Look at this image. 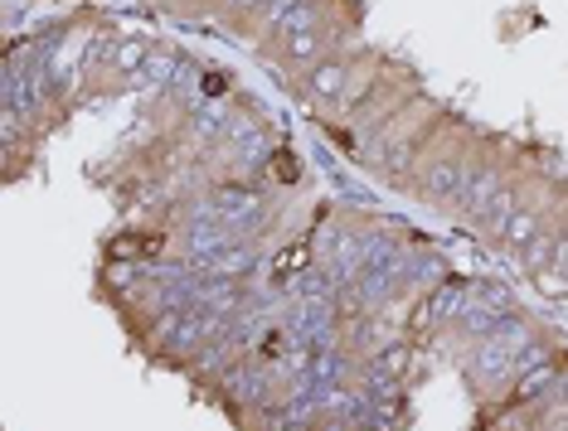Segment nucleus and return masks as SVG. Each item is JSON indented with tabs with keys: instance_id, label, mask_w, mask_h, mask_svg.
Instances as JSON below:
<instances>
[{
	"instance_id": "7",
	"label": "nucleus",
	"mask_w": 568,
	"mask_h": 431,
	"mask_svg": "<svg viewBox=\"0 0 568 431\" xmlns=\"http://www.w3.org/2000/svg\"><path fill=\"white\" fill-rule=\"evenodd\" d=\"M180 63H185V54H180L175 44H165V39H156V44H151V54H146V63H141V73L132 78V93H151V98H161L165 88L175 83Z\"/></svg>"
},
{
	"instance_id": "6",
	"label": "nucleus",
	"mask_w": 568,
	"mask_h": 431,
	"mask_svg": "<svg viewBox=\"0 0 568 431\" xmlns=\"http://www.w3.org/2000/svg\"><path fill=\"white\" fill-rule=\"evenodd\" d=\"M365 39H355V44H345V49H331L326 59H316L306 73H296V78H287V93L302 102V107H312V116L316 112H331L335 102L345 98V88H351V78H355V69H359V59H365Z\"/></svg>"
},
{
	"instance_id": "4",
	"label": "nucleus",
	"mask_w": 568,
	"mask_h": 431,
	"mask_svg": "<svg viewBox=\"0 0 568 431\" xmlns=\"http://www.w3.org/2000/svg\"><path fill=\"white\" fill-rule=\"evenodd\" d=\"M452 107L447 102H437V98H428V93H418L408 102L404 112L394 116L389 126H379L374 132V141L365 151L355 155V165L365 170V175H374V179H384V185H404V175L413 170V161L423 155V146L433 141V132L443 126V116H447Z\"/></svg>"
},
{
	"instance_id": "2",
	"label": "nucleus",
	"mask_w": 568,
	"mask_h": 431,
	"mask_svg": "<svg viewBox=\"0 0 568 431\" xmlns=\"http://www.w3.org/2000/svg\"><path fill=\"white\" fill-rule=\"evenodd\" d=\"M418 93H423V78L413 73L408 63L389 59V69L374 78V88L355 102V107H345V112H321L316 126L326 132V141L345 155V161H355V155L374 141V132H379V126H389L394 116L404 112Z\"/></svg>"
},
{
	"instance_id": "1",
	"label": "nucleus",
	"mask_w": 568,
	"mask_h": 431,
	"mask_svg": "<svg viewBox=\"0 0 568 431\" xmlns=\"http://www.w3.org/2000/svg\"><path fill=\"white\" fill-rule=\"evenodd\" d=\"M486 141L490 132H481L476 122H467V116H457V112H447L443 116V126L433 132V141L423 146V155L413 161V170L404 175V189L408 199H418V204H428V208H452V199L462 194V185L471 179V170L476 161H481V151H486Z\"/></svg>"
},
{
	"instance_id": "5",
	"label": "nucleus",
	"mask_w": 568,
	"mask_h": 431,
	"mask_svg": "<svg viewBox=\"0 0 568 431\" xmlns=\"http://www.w3.org/2000/svg\"><path fill=\"white\" fill-rule=\"evenodd\" d=\"M515 161H520V146H510V141H500V136H490L486 151H481V161H476V170H471V179L462 185V194H457V199H452V208H447L452 224H462V228L476 233V224L486 218L490 199H496L500 185L510 179Z\"/></svg>"
},
{
	"instance_id": "3",
	"label": "nucleus",
	"mask_w": 568,
	"mask_h": 431,
	"mask_svg": "<svg viewBox=\"0 0 568 431\" xmlns=\"http://www.w3.org/2000/svg\"><path fill=\"white\" fill-rule=\"evenodd\" d=\"M355 39H365V0H335L321 20L282 24L277 34H267L263 44H253V49L273 63L277 78L287 83V78L312 69L316 59H326L331 49H345V44H355Z\"/></svg>"
}]
</instances>
